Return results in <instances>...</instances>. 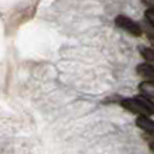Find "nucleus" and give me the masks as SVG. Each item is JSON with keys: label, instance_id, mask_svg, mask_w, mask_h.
Wrapping results in <instances>:
<instances>
[{"label": "nucleus", "instance_id": "2", "mask_svg": "<svg viewBox=\"0 0 154 154\" xmlns=\"http://www.w3.org/2000/svg\"><path fill=\"white\" fill-rule=\"evenodd\" d=\"M115 24L118 27H120L122 30H125L126 32L128 34L134 35V37H139L142 34V30H141V26H139L137 22H134L133 19L127 18L125 15H118L115 18Z\"/></svg>", "mask_w": 154, "mask_h": 154}, {"label": "nucleus", "instance_id": "3", "mask_svg": "<svg viewBox=\"0 0 154 154\" xmlns=\"http://www.w3.org/2000/svg\"><path fill=\"white\" fill-rule=\"evenodd\" d=\"M137 72L141 77H143L146 81L149 82H154V66L149 64H141L137 66Z\"/></svg>", "mask_w": 154, "mask_h": 154}, {"label": "nucleus", "instance_id": "8", "mask_svg": "<svg viewBox=\"0 0 154 154\" xmlns=\"http://www.w3.org/2000/svg\"><path fill=\"white\" fill-rule=\"evenodd\" d=\"M146 30H147V37H149L152 45L154 46V31H152V29H146Z\"/></svg>", "mask_w": 154, "mask_h": 154}, {"label": "nucleus", "instance_id": "6", "mask_svg": "<svg viewBox=\"0 0 154 154\" xmlns=\"http://www.w3.org/2000/svg\"><path fill=\"white\" fill-rule=\"evenodd\" d=\"M141 54H142V57L145 58L146 64H149V65H152V66H154V49L142 48Z\"/></svg>", "mask_w": 154, "mask_h": 154}, {"label": "nucleus", "instance_id": "9", "mask_svg": "<svg viewBox=\"0 0 154 154\" xmlns=\"http://www.w3.org/2000/svg\"><path fill=\"white\" fill-rule=\"evenodd\" d=\"M142 2L149 7V10H154V0H142Z\"/></svg>", "mask_w": 154, "mask_h": 154}, {"label": "nucleus", "instance_id": "7", "mask_svg": "<svg viewBox=\"0 0 154 154\" xmlns=\"http://www.w3.org/2000/svg\"><path fill=\"white\" fill-rule=\"evenodd\" d=\"M145 18H146L147 22L154 27V10H146V12H145Z\"/></svg>", "mask_w": 154, "mask_h": 154}, {"label": "nucleus", "instance_id": "1", "mask_svg": "<svg viewBox=\"0 0 154 154\" xmlns=\"http://www.w3.org/2000/svg\"><path fill=\"white\" fill-rule=\"evenodd\" d=\"M123 108L128 109V111L138 114L139 116H149L154 115V103L153 100L145 97V96H139V97L133 99H123L120 101Z\"/></svg>", "mask_w": 154, "mask_h": 154}, {"label": "nucleus", "instance_id": "10", "mask_svg": "<svg viewBox=\"0 0 154 154\" xmlns=\"http://www.w3.org/2000/svg\"><path fill=\"white\" fill-rule=\"evenodd\" d=\"M149 146H150V149H152V152H154V142H150Z\"/></svg>", "mask_w": 154, "mask_h": 154}, {"label": "nucleus", "instance_id": "5", "mask_svg": "<svg viewBox=\"0 0 154 154\" xmlns=\"http://www.w3.org/2000/svg\"><path fill=\"white\" fill-rule=\"evenodd\" d=\"M138 89H139V92L142 93V96L150 99V100H154V82L143 81L139 84Z\"/></svg>", "mask_w": 154, "mask_h": 154}, {"label": "nucleus", "instance_id": "4", "mask_svg": "<svg viewBox=\"0 0 154 154\" xmlns=\"http://www.w3.org/2000/svg\"><path fill=\"white\" fill-rule=\"evenodd\" d=\"M135 123L141 130H143V131H146V133L154 135V120H152L149 116H138L135 120Z\"/></svg>", "mask_w": 154, "mask_h": 154}]
</instances>
